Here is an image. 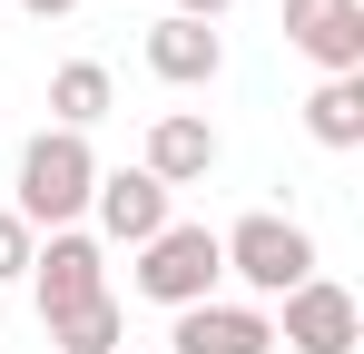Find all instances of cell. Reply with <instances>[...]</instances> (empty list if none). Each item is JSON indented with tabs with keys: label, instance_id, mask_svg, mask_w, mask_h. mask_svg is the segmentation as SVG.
I'll use <instances>...</instances> for the list:
<instances>
[{
	"label": "cell",
	"instance_id": "obj_2",
	"mask_svg": "<svg viewBox=\"0 0 364 354\" xmlns=\"http://www.w3.org/2000/svg\"><path fill=\"white\" fill-rule=\"evenodd\" d=\"M217 266L237 276L246 295H296L305 276H315V236L296 227V217H276V207H256V217H237V227L217 236Z\"/></svg>",
	"mask_w": 364,
	"mask_h": 354
},
{
	"label": "cell",
	"instance_id": "obj_8",
	"mask_svg": "<svg viewBox=\"0 0 364 354\" xmlns=\"http://www.w3.org/2000/svg\"><path fill=\"white\" fill-rule=\"evenodd\" d=\"M168 354H276V315L266 305H187L168 325Z\"/></svg>",
	"mask_w": 364,
	"mask_h": 354
},
{
	"label": "cell",
	"instance_id": "obj_4",
	"mask_svg": "<svg viewBox=\"0 0 364 354\" xmlns=\"http://www.w3.org/2000/svg\"><path fill=\"white\" fill-rule=\"evenodd\" d=\"M276 305H286V315H276V345L286 354H355L364 345V305L335 286V276H305V286L276 295Z\"/></svg>",
	"mask_w": 364,
	"mask_h": 354
},
{
	"label": "cell",
	"instance_id": "obj_10",
	"mask_svg": "<svg viewBox=\"0 0 364 354\" xmlns=\"http://www.w3.org/2000/svg\"><path fill=\"white\" fill-rule=\"evenodd\" d=\"M148 69H158L168 89H207V79L227 69V40H217L207 20H148Z\"/></svg>",
	"mask_w": 364,
	"mask_h": 354
},
{
	"label": "cell",
	"instance_id": "obj_6",
	"mask_svg": "<svg viewBox=\"0 0 364 354\" xmlns=\"http://www.w3.org/2000/svg\"><path fill=\"white\" fill-rule=\"evenodd\" d=\"M286 50H305L325 79H364V0H286Z\"/></svg>",
	"mask_w": 364,
	"mask_h": 354
},
{
	"label": "cell",
	"instance_id": "obj_17",
	"mask_svg": "<svg viewBox=\"0 0 364 354\" xmlns=\"http://www.w3.org/2000/svg\"><path fill=\"white\" fill-rule=\"evenodd\" d=\"M0 335H10V305H0Z\"/></svg>",
	"mask_w": 364,
	"mask_h": 354
},
{
	"label": "cell",
	"instance_id": "obj_7",
	"mask_svg": "<svg viewBox=\"0 0 364 354\" xmlns=\"http://www.w3.org/2000/svg\"><path fill=\"white\" fill-rule=\"evenodd\" d=\"M89 217H99V236H109V246H128V256H138L148 236L168 227V187H158L148 168H99V187H89Z\"/></svg>",
	"mask_w": 364,
	"mask_h": 354
},
{
	"label": "cell",
	"instance_id": "obj_1",
	"mask_svg": "<svg viewBox=\"0 0 364 354\" xmlns=\"http://www.w3.org/2000/svg\"><path fill=\"white\" fill-rule=\"evenodd\" d=\"M89 187H99V148L89 138H69V128H40L30 148H20V187H10V217L40 236H60V227H79L89 217Z\"/></svg>",
	"mask_w": 364,
	"mask_h": 354
},
{
	"label": "cell",
	"instance_id": "obj_16",
	"mask_svg": "<svg viewBox=\"0 0 364 354\" xmlns=\"http://www.w3.org/2000/svg\"><path fill=\"white\" fill-rule=\"evenodd\" d=\"M10 10H30V20H69L79 0H10Z\"/></svg>",
	"mask_w": 364,
	"mask_h": 354
},
{
	"label": "cell",
	"instance_id": "obj_14",
	"mask_svg": "<svg viewBox=\"0 0 364 354\" xmlns=\"http://www.w3.org/2000/svg\"><path fill=\"white\" fill-rule=\"evenodd\" d=\"M30 256H40V236H30L10 207H0V286H20V276H30Z\"/></svg>",
	"mask_w": 364,
	"mask_h": 354
},
{
	"label": "cell",
	"instance_id": "obj_15",
	"mask_svg": "<svg viewBox=\"0 0 364 354\" xmlns=\"http://www.w3.org/2000/svg\"><path fill=\"white\" fill-rule=\"evenodd\" d=\"M237 0H168V20H227Z\"/></svg>",
	"mask_w": 364,
	"mask_h": 354
},
{
	"label": "cell",
	"instance_id": "obj_3",
	"mask_svg": "<svg viewBox=\"0 0 364 354\" xmlns=\"http://www.w3.org/2000/svg\"><path fill=\"white\" fill-rule=\"evenodd\" d=\"M217 227H197V217H168V227L138 246V266H128V286L148 295V305H168V315H187V305H207L217 295Z\"/></svg>",
	"mask_w": 364,
	"mask_h": 354
},
{
	"label": "cell",
	"instance_id": "obj_12",
	"mask_svg": "<svg viewBox=\"0 0 364 354\" xmlns=\"http://www.w3.org/2000/svg\"><path fill=\"white\" fill-rule=\"evenodd\" d=\"M305 138H315V148H364V79H315Z\"/></svg>",
	"mask_w": 364,
	"mask_h": 354
},
{
	"label": "cell",
	"instance_id": "obj_11",
	"mask_svg": "<svg viewBox=\"0 0 364 354\" xmlns=\"http://www.w3.org/2000/svg\"><path fill=\"white\" fill-rule=\"evenodd\" d=\"M109 99H119V79H109L99 59H60V69H50V128H69V138H89V128L109 118Z\"/></svg>",
	"mask_w": 364,
	"mask_h": 354
},
{
	"label": "cell",
	"instance_id": "obj_5",
	"mask_svg": "<svg viewBox=\"0 0 364 354\" xmlns=\"http://www.w3.org/2000/svg\"><path fill=\"white\" fill-rule=\"evenodd\" d=\"M30 286H40V325L69 315V305H99V295H109V246L89 227H60L40 256H30Z\"/></svg>",
	"mask_w": 364,
	"mask_h": 354
},
{
	"label": "cell",
	"instance_id": "obj_13",
	"mask_svg": "<svg viewBox=\"0 0 364 354\" xmlns=\"http://www.w3.org/2000/svg\"><path fill=\"white\" fill-rule=\"evenodd\" d=\"M50 345H60V354H119L128 345V305H119V295L69 305V315H50Z\"/></svg>",
	"mask_w": 364,
	"mask_h": 354
},
{
	"label": "cell",
	"instance_id": "obj_9",
	"mask_svg": "<svg viewBox=\"0 0 364 354\" xmlns=\"http://www.w3.org/2000/svg\"><path fill=\"white\" fill-rule=\"evenodd\" d=\"M138 168L158 177L168 197H178V187H207V177H217V128H207L197 109H168L158 128H148V158H138Z\"/></svg>",
	"mask_w": 364,
	"mask_h": 354
},
{
	"label": "cell",
	"instance_id": "obj_18",
	"mask_svg": "<svg viewBox=\"0 0 364 354\" xmlns=\"http://www.w3.org/2000/svg\"><path fill=\"white\" fill-rule=\"evenodd\" d=\"M148 354H168V345H148Z\"/></svg>",
	"mask_w": 364,
	"mask_h": 354
}]
</instances>
